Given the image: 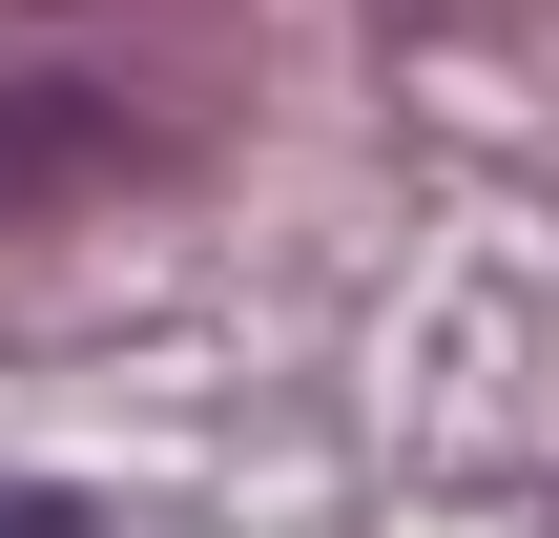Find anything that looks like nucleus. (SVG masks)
<instances>
[{
	"instance_id": "nucleus-2",
	"label": "nucleus",
	"mask_w": 559,
	"mask_h": 538,
	"mask_svg": "<svg viewBox=\"0 0 559 538\" xmlns=\"http://www.w3.org/2000/svg\"><path fill=\"white\" fill-rule=\"evenodd\" d=\"M0 538H104L83 498H41V477H0Z\"/></svg>"
},
{
	"instance_id": "nucleus-1",
	"label": "nucleus",
	"mask_w": 559,
	"mask_h": 538,
	"mask_svg": "<svg viewBox=\"0 0 559 538\" xmlns=\"http://www.w3.org/2000/svg\"><path fill=\"white\" fill-rule=\"evenodd\" d=\"M124 124L83 104V83H0V207H41V187H83Z\"/></svg>"
}]
</instances>
